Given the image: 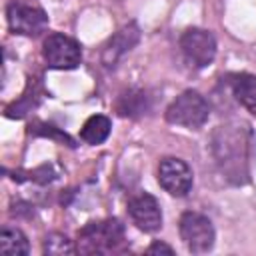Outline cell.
<instances>
[{
	"label": "cell",
	"mask_w": 256,
	"mask_h": 256,
	"mask_svg": "<svg viewBox=\"0 0 256 256\" xmlns=\"http://www.w3.org/2000/svg\"><path fill=\"white\" fill-rule=\"evenodd\" d=\"M42 250H44V254H54V256H60V254H74V252H76L72 240H68V236H64V234H60V232L48 234V236L44 238Z\"/></svg>",
	"instance_id": "obj_16"
},
{
	"label": "cell",
	"mask_w": 256,
	"mask_h": 256,
	"mask_svg": "<svg viewBox=\"0 0 256 256\" xmlns=\"http://www.w3.org/2000/svg\"><path fill=\"white\" fill-rule=\"evenodd\" d=\"M110 128H112V122H110L108 116L94 114V116H90V118L82 124V128H80V138H82L86 144L96 146V144H102V142L108 138Z\"/></svg>",
	"instance_id": "obj_14"
},
{
	"label": "cell",
	"mask_w": 256,
	"mask_h": 256,
	"mask_svg": "<svg viewBox=\"0 0 256 256\" xmlns=\"http://www.w3.org/2000/svg\"><path fill=\"white\" fill-rule=\"evenodd\" d=\"M138 40H140V28L136 22H128L120 30H116L102 46L100 62L104 64V68H114L118 60L138 44Z\"/></svg>",
	"instance_id": "obj_10"
},
{
	"label": "cell",
	"mask_w": 256,
	"mask_h": 256,
	"mask_svg": "<svg viewBox=\"0 0 256 256\" xmlns=\"http://www.w3.org/2000/svg\"><path fill=\"white\" fill-rule=\"evenodd\" d=\"M124 242V226L116 218L94 220L78 230L76 250L82 254H110Z\"/></svg>",
	"instance_id": "obj_2"
},
{
	"label": "cell",
	"mask_w": 256,
	"mask_h": 256,
	"mask_svg": "<svg viewBox=\"0 0 256 256\" xmlns=\"http://www.w3.org/2000/svg\"><path fill=\"white\" fill-rule=\"evenodd\" d=\"M208 116H210V104L196 90H184L166 108V120L170 124L188 128V130L202 128Z\"/></svg>",
	"instance_id": "obj_3"
},
{
	"label": "cell",
	"mask_w": 256,
	"mask_h": 256,
	"mask_svg": "<svg viewBox=\"0 0 256 256\" xmlns=\"http://www.w3.org/2000/svg\"><path fill=\"white\" fill-rule=\"evenodd\" d=\"M178 230H180V238L184 246L192 254H204L212 250L216 232L208 216L198 214V212H184L180 216Z\"/></svg>",
	"instance_id": "obj_4"
},
{
	"label": "cell",
	"mask_w": 256,
	"mask_h": 256,
	"mask_svg": "<svg viewBox=\"0 0 256 256\" xmlns=\"http://www.w3.org/2000/svg\"><path fill=\"white\" fill-rule=\"evenodd\" d=\"M42 88H40V84L38 82H32V78L28 80V86H26V90H24V94L18 98V100H14L8 108H6V116L8 118H22V116H26L28 112H32L38 104H40V100H42Z\"/></svg>",
	"instance_id": "obj_13"
},
{
	"label": "cell",
	"mask_w": 256,
	"mask_h": 256,
	"mask_svg": "<svg viewBox=\"0 0 256 256\" xmlns=\"http://www.w3.org/2000/svg\"><path fill=\"white\" fill-rule=\"evenodd\" d=\"M42 54H44L46 64L56 70H72L82 60L80 44L60 32L48 34V38L44 40V46H42Z\"/></svg>",
	"instance_id": "obj_6"
},
{
	"label": "cell",
	"mask_w": 256,
	"mask_h": 256,
	"mask_svg": "<svg viewBox=\"0 0 256 256\" xmlns=\"http://www.w3.org/2000/svg\"><path fill=\"white\" fill-rule=\"evenodd\" d=\"M146 252L148 254H160V252H164V254H174V250L168 246V244H164V242H160V240H156V242H152L148 248H146Z\"/></svg>",
	"instance_id": "obj_19"
},
{
	"label": "cell",
	"mask_w": 256,
	"mask_h": 256,
	"mask_svg": "<svg viewBox=\"0 0 256 256\" xmlns=\"http://www.w3.org/2000/svg\"><path fill=\"white\" fill-rule=\"evenodd\" d=\"M180 52L192 68H206L216 56V40L208 30L188 28L180 36Z\"/></svg>",
	"instance_id": "obj_5"
},
{
	"label": "cell",
	"mask_w": 256,
	"mask_h": 256,
	"mask_svg": "<svg viewBox=\"0 0 256 256\" xmlns=\"http://www.w3.org/2000/svg\"><path fill=\"white\" fill-rule=\"evenodd\" d=\"M128 214L132 222L144 232H158L162 228L160 204L148 192H140L128 200Z\"/></svg>",
	"instance_id": "obj_9"
},
{
	"label": "cell",
	"mask_w": 256,
	"mask_h": 256,
	"mask_svg": "<svg viewBox=\"0 0 256 256\" xmlns=\"http://www.w3.org/2000/svg\"><path fill=\"white\" fill-rule=\"evenodd\" d=\"M0 252L2 254H12V256L28 254L30 252V246H28L26 236L18 228L4 226L2 232H0Z\"/></svg>",
	"instance_id": "obj_15"
},
{
	"label": "cell",
	"mask_w": 256,
	"mask_h": 256,
	"mask_svg": "<svg viewBox=\"0 0 256 256\" xmlns=\"http://www.w3.org/2000/svg\"><path fill=\"white\" fill-rule=\"evenodd\" d=\"M6 20L14 34L38 36L48 26V16L42 8L28 6L22 2H10L6 6Z\"/></svg>",
	"instance_id": "obj_7"
},
{
	"label": "cell",
	"mask_w": 256,
	"mask_h": 256,
	"mask_svg": "<svg viewBox=\"0 0 256 256\" xmlns=\"http://www.w3.org/2000/svg\"><path fill=\"white\" fill-rule=\"evenodd\" d=\"M28 174H30V180L40 182V184L52 182V180L56 178V172H54L52 164H44V166H40V168H36V170H32V172H28Z\"/></svg>",
	"instance_id": "obj_18"
},
{
	"label": "cell",
	"mask_w": 256,
	"mask_h": 256,
	"mask_svg": "<svg viewBox=\"0 0 256 256\" xmlns=\"http://www.w3.org/2000/svg\"><path fill=\"white\" fill-rule=\"evenodd\" d=\"M114 108L124 118H136V116H142L144 112L150 110V96L144 90L130 88L118 96Z\"/></svg>",
	"instance_id": "obj_12"
},
{
	"label": "cell",
	"mask_w": 256,
	"mask_h": 256,
	"mask_svg": "<svg viewBox=\"0 0 256 256\" xmlns=\"http://www.w3.org/2000/svg\"><path fill=\"white\" fill-rule=\"evenodd\" d=\"M30 134H34V136L54 138V140L60 142V144L74 146V140H72L66 132H62L60 128H56V126H52V124H46V122H34V124H30Z\"/></svg>",
	"instance_id": "obj_17"
},
{
	"label": "cell",
	"mask_w": 256,
	"mask_h": 256,
	"mask_svg": "<svg viewBox=\"0 0 256 256\" xmlns=\"http://www.w3.org/2000/svg\"><path fill=\"white\" fill-rule=\"evenodd\" d=\"M232 96L256 118V76L246 72H236L228 76Z\"/></svg>",
	"instance_id": "obj_11"
},
{
	"label": "cell",
	"mask_w": 256,
	"mask_h": 256,
	"mask_svg": "<svg viewBox=\"0 0 256 256\" xmlns=\"http://www.w3.org/2000/svg\"><path fill=\"white\" fill-rule=\"evenodd\" d=\"M158 182L172 196H186L192 190L194 176L192 168L180 158H162L158 164Z\"/></svg>",
	"instance_id": "obj_8"
},
{
	"label": "cell",
	"mask_w": 256,
	"mask_h": 256,
	"mask_svg": "<svg viewBox=\"0 0 256 256\" xmlns=\"http://www.w3.org/2000/svg\"><path fill=\"white\" fill-rule=\"evenodd\" d=\"M212 156L232 184H246L250 180V162L254 150V132L250 124L232 120L218 126L210 142Z\"/></svg>",
	"instance_id": "obj_1"
}]
</instances>
